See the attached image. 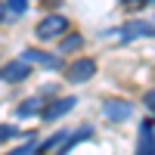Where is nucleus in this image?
Here are the masks:
<instances>
[{
  "label": "nucleus",
  "instance_id": "f257e3e1",
  "mask_svg": "<svg viewBox=\"0 0 155 155\" xmlns=\"http://www.w3.org/2000/svg\"><path fill=\"white\" fill-rule=\"evenodd\" d=\"M90 127H81V130H59V134H50L47 143L34 146V152L41 155H68L78 143H84V140H90Z\"/></svg>",
  "mask_w": 155,
  "mask_h": 155
},
{
  "label": "nucleus",
  "instance_id": "f03ea898",
  "mask_svg": "<svg viewBox=\"0 0 155 155\" xmlns=\"http://www.w3.org/2000/svg\"><path fill=\"white\" fill-rule=\"evenodd\" d=\"M34 34H37V41H56V37L68 34V19L65 16H44L37 22Z\"/></svg>",
  "mask_w": 155,
  "mask_h": 155
},
{
  "label": "nucleus",
  "instance_id": "7ed1b4c3",
  "mask_svg": "<svg viewBox=\"0 0 155 155\" xmlns=\"http://www.w3.org/2000/svg\"><path fill=\"white\" fill-rule=\"evenodd\" d=\"M31 74V62L28 59H9L6 65H0V81H6V84H19L25 81V78Z\"/></svg>",
  "mask_w": 155,
  "mask_h": 155
},
{
  "label": "nucleus",
  "instance_id": "20e7f679",
  "mask_svg": "<svg viewBox=\"0 0 155 155\" xmlns=\"http://www.w3.org/2000/svg\"><path fill=\"white\" fill-rule=\"evenodd\" d=\"M134 155H155V121L152 118L140 121V140H137V152Z\"/></svg>",
  "mask_w": 155,
  "mask_h": 155
},
{
  "label": "nucleus",
  "instance_id": "39448f33",
  "mask_svg": "<svg viewBox=\"0 0 155 155\" xmlns=\"http://www.w3.org/2000/svg\"><path fill=\"white\" fill-rule=\"evenodd\" d=\"M96 74V62L93 59H74L71 65L65 68V78L71 84H84V81H90V78Z\"/></svg>",
  "mask_w": 155,
  "mask_h": 155
},
{
  "label": "nucleus",
  "instance_id": "423d86ee",
  "mask_svg": "<svg viewBox=\"0 0 155 155\" xmlns=\"http://www.w3.org/2000/svg\"><path fill=\"white\" fill-rule=\"evenodd\" d=\"M74 106H78V99H74V96H62V99H53V102H50V106L41 112V118H44V121H59V118H65V115H68Z\"/></svg>",
  "mask_w": 155,
  "mask_h": 155
},
{
  "label": "nucleus",
  "instance_id": "0eeeda50",
  "mask_svg": "<svg viewBox=\"0 0 155 155\" xmlns=\"http://www.w3.org/2000/svg\"><path fill=\"white\" fill-rule=\"evenodd\" d=\"M155 34V25L146 22V19H134V22H124V28H121V41H137V37H152Z\"/></svg>",
  "mask_w": 155,
  "mask_h": 155
},
{
  "label": "nucleus",
  "instance_id": "6e6552de",
  "mask_svg": "<svg viewBox=\"0 0 155 155\" xmlns=\"http://www.w3.org/2000/svg\"><path fill=\"white\" fill-rule=\"evenodd\" d=\"M102 115H106L109 121H127L134 115V106L127 99H106L102 102Z\"/></svg>",
  "mask_w": 155,
  "mask_h": 155
},
{
  "label": "nucleus",
  "instance_id": "1a4fd4ad",
  "mask_svg": "<svg viewBox=\"0 0 155 155\" xmlns=\"http://www.w3.org/2000/svg\"><path fill=\"white\" fill-rule=\"evenodd\" d=\"M22 59H28V62H37V65H44V68H62V62L56 59V56H50V53H44V50H34V47H28L22 53Z\"/></svg>",
  "mask_w": 155,
  "mask_h": 155
},
{
  "label": "nucleus",
  "instance_id": "9d476101",
  "mask_svg": "<svg viewBox=\"0 0 155 155\" xmlns=\"http://www.w3.org/2000/svg\"><path fill=\"white\" fill-rule=\"evenodd\" d=\"M41 102H44V96H31V99H25L22 106H19V118H31V115H37Z\"/></svg>",
  "mask_w": 155,
  "mask_h": 155
},
{
  "label": "nucleus",
  "instance_id": "9b49d317",
  "mask_svg": "<svg viewBox=\"0 0 155 155\" xmlns=\"http://www.w3.org/2000/svg\"><path fill=\"white\" fill-rule=\"evenodd\" d=\"M81 47H84V37L81 34H71V37L62 41V53H74V50H81Z\"/></svg>",
  "mask_w": 155,
  "mask_h": 155
},
{
  "label": "nucleus",
  "instance_id": "f8f14e48",
  "mask_svg": "<svg viewBox=\"0 0 155 155\" xmlns=\"http://www.w3.org/2000/svg\"><path fill=\"white\" fill-rule=\"evenodd\" d=\"M6 9L12 12V16H22V12L28 9V0H6Z\"/></svg>",
  "mask_w": 155,
  "mask_h": 155
},
{
  "label": "nucleus",
  "instance_id": "ddd939ff",
  "mask_svg": "<svg viewBox=\"0 0 155 155\" xmlns=\"http://www.w3.org/2000/svg\"><path fill=\"white\" fill-rule=\"evenodd\" d=\"M34 146H37V140L31 137L25 146H19V149H12V152H6V155H34Z\"/></svg>",
  "mask_w": 155,
  "mask_h": 155
},
{
  "label": "nucleus",
  "instance_id": "4468645a",
  "mask_svg": "<svg viewBox=\"0 0 155 155\" xmlns=\"http://www.w3.org/2000/svg\"><path fill=\"white\" fill-rule=\"evenodd\" d=\"M12 137H19V130L12 124H0V143H6V140H12Z\"/></svg>",
  "mask_w": 155,
  "mask_h": 155
},
{
  "label": "nucleus",
  "instance_id": "2eb2a0df",
  "mask_svg": "<svg viewBox=\"0 0 155 155\" xmlns=\"http://www.w3.org/2000/svg\"><path fill=\"white\" fill-rule=\"evenodd\" d=\"M143 102H146V109H149V112L155 115V90H149V93L143 96Z\"/></svg>",
  "mask_w": 155,
  "mask_h": 155
},
{
  "label": "nucleus",
  "instance_id": "dca6fc26",
  "mask_svg": "<svg viewBox=\"0 0 155 155\" xmlns=\"http://www.w3.org/2000/svg\"><path fill=\"white\" fill-rule=\"evenodd\" d=\"M124 3H130L134 9H140V6H146V3H152V0H124Z\"/></svg>",
  "mask_w": 155,
  "mask_h": 155
}]
</instances>
